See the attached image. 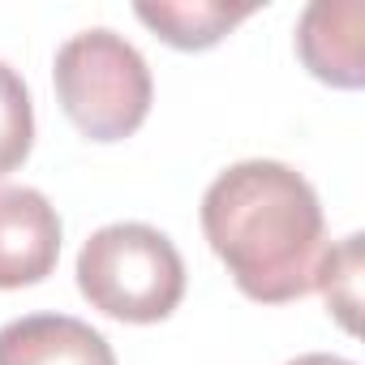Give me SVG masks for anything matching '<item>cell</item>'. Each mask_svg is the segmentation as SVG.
<instances>
[{
    "label": "cell",
    "instance_id": "obj_8",
    "mask_svg": "<svg viewBox=\"0 0 365 365\" xmlns=\"http://www.w3.org/2000/svg\"><path fill=\"white\" fill-rule=\"evenodd\" d=\"M35 146V103L14 65L0 61V176L26 163Z\"/></svg>",
    "mask_w": 365,
    "mask_h": 365
},
{
    "label": "cell",
    "instance_id": "obj_3",
    "mask_svg": "<svg viewBox=\"0 0 365 365\" xmlns=\"http://www.w3.org/2000/svg\"><path fill=\"white\" fill-rule=\"evenodd\" d=\"M78 288L116 322H163L185 297L180 250L150 224H108L78 254Z\"/></svg>",
    "mask_w": 365,
    "mask_h": 365
},
{
    "label": "cell",
    "instance_id": "obj_2",
    "mask_svg": "<svg viewBox=\"0 0 365 365\" xmlns=\"http://www.w3.org/2000/svg\"><path fill=\"white\" fill-rule=\"evenodd\" d=\"M52 82L65 116L91 142H120L150 116V65L125 35L108 26L69 35L56 48Z\"/></svg>",
    "mask_w": 365,
    "mask_h": 365
},
{
    "label": "cell",
    "instance_id": "obj_1",
    "mask_svg": "<svg viewBox=\"0 0 365 365\" xmlns=\"http://www.w3.org/2000/svg\"><path fill=\"white\" fill-rule=\"evenodd\" d=\"M202 232L232 284L262 305L318 288L327 220L314 185L279 159H241L202 194Z\"/></svg>",
    "mask_w": 365,
    "mask_h": 365
},
{
    "label": "cell",
    "instance_id": "obj_4",
    "mask_svg": "<svg viewBox=\"0 0 365 365\" xmlns=\"http://www.w3.org/2000/svg\"><path fill=\"white\" fill-rule=\"evenodd\" d=\"M61 215L31 185H0V288H31L56 271Z\"/></svg>",
    "mask_w": 365,
    "mask_h": 365
},
{
    "label": "cell",
    "instance_id": "obj_10",
    "mask_svg": "<svg viewBox=\"0 0 365 365\" xmlns=\"http://www.w3.org/2000/svg\"><path fill=\"white\" fill-rule=\"evenodd\" d=\"M284 365H356V361L335 356V352H301V356H292V361H284Z\"/></svg>",
    "mask_w": 365,
    "mask_h": 365
},
{
    "label": "cell",
    "instance_id": "obj_9",
    "mask_svg": "<svg viewBox=\"0 0 365 365\" xmlns=\"http://www.w3.org/2000/svg\"><path fill=\"white\" fill-rule=\"evenodd\" d=\"M361 241H365L361 232H348L339 245L327 250L318 267V288L327 297V309L348 335L356 331V309H361Z\"/></svg>",
    "mask_w": 365,
    "mask_h": 365
},
{
    "label": "cell",
    "instance_id": "obj_5",
    "mask_svg": "<svg viewBox=\"0 0 365 365\" xmlns=\"http://www.w3.org/2000/svg\"><path fill=\"white\" fill-rule=\"evenodd\" d=\"M301 65L339 91L365 82V5L361 0H314L297 22Z\"/></svg>",
    "mask_w": 365,
    "mask_h": 365
},
{
    "label": "cell",
    "instance_id": "obj_6",
    "mask_svg": "<svg viewBox=\"0 0 365 365\" xmlns=\"http://www.w3.org/2000/svg\"><path fill=\"white\" fill-rule=\"evenodd\" d=\"M0 365H116V352L82 318L26 314L0 327Z\"/></svg>",
    "mask_w": 365,
    "mask_h": 365
},
{
    "label": "cell",
    "instance_id": "obj_7",
    "mask_svg": "<svg viewBox=\"0 0 365 365\" xmlns=\"http://www.w3.org/2000/svg\"><path fill=\"white\" fill-rule=\"evenodd\" d=\"M163 43L180 52H207L215 48L232 26H241L254 5H224V0H159V5H138L133 9Z\"/></svg>",
    "mask_w": 365,
    "mask_h": 365
}]
</instances>
